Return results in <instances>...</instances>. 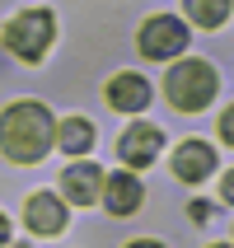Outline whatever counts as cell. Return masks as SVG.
<instances>
[{"mask_svg": "<svg viewBox=\"0 0 234 248\" xmlns=\"http://www.w3.org/2000/svg\"><path fill=\"white\" fill-rule=\"evenodd\" d=\"M220 136L234 140V112H225V117H220Z\"/></svg>", "mask_w": 234, "mask_h": 248, "instance_id": "cell-13", "label": "cell"}, {"mask_svg": "<svg viewBox=\"0 0 234 248\" xmlns=\"http://www.w3.org/2000/svg\"><path fill=\"white\" fill-rule=\"evenodd\" d=\"M108 103L117 112H140L145 103H150V84L140 80V75H112V84H108Z\"/></svg>", "mask_w": 234, "mask_h": 248, "instance_id": "cell-9", "label": "cell"}, {"mask_svg": "<svg viewBox=\"0 0 234 248\" xmlns=\"http://www.w3.org/2000/svg\"><path fill=\"white\" fill-rule=\"evenodd\" d=\"M140 183H136V173H112L108 183H103V202H108V211L112 216H131V211L140 206Z\"/></svg>", "mask_w": 234, "mask_h": 248, "instance_id": "cell-10", "label": "cell"}, {"mask_svg": "<svg viewBox=\"0 0 234 248\" xmlns=\"http://www.w3.org/2000/svg\"><path fill=\"white\" fill-rule=\"evenodd\" d=\"M126 248H164V244H155V239H136V244H126Z\"/></svg>", "mask_w": 234, "mask_h": 248, "instance_id": "cell-14", "label": "cell"}, {"mask_svg": "<svg viewBox=\"0 0 234 248\" xmlns=\"http://www.w3.org/2000/svg\"><path fill=\"white\" fill-rule=\"evenodd\" d=\"M0 244H10V220L0 216Z\"/></svg>", "mask_w": 234, "mask_h": 248, "instance_id": "cell-15", "label": "cell"}, {"mask_svg": "<svg viewBox=\"0 0 234 248\" xmlns=\"http://www.w3.org/2000/svg\"><path fill=\"white\" fill-rule=\"evenodd\" d=\"M52 33H56L52 10H24V14H14L10 24H5V47L19 61H38L47 52V42H52Z\"/></svg>", "mask_w": 234, "mask_h": 248, "instance_id": "cell-3", "label": "cell"}, {"mask_svg": "<svg viewBox=\"0 0 234 248\" xmlns=\"http://www.w3.org/2000/svg\"><path fill=\"white\" fill-rule=\"evenodd\" d=\"M159 145H164V136H159V126H131L122 136V145H117V155H122V164H150L155 155H159Z\"/></svg>", "mask_w": 234, "mask_h": 248, "instance_id": "cell-8", "label": "cell"}, {"mask_svg": "<svg viewBox=\"0 0 234 248\" xmlns=\"http://www.w3.org/2000/svg\"><path fill=\"white\" fill-rule=\"evenodd\" d=\"M98 183H103L98 164H70L66 173H61V192H66V202H75V206H89V202H98Z\"/></svg>", "mask_w": 234, "mask_h": 248, "instance_id": "cell-7", "label": "cell"}, {"mask_svg": "<svg viewBox=\"0 0 234 248\" xmlns=\"http://www.w3.org/2000/svg\"><path fill=\"white\" fill-rule=\"evenodd\" d=\"M164 94L178 112H202L211 103V94H216V70L206 61H178L164 75Z\"/></svg>", "mask_w": 234, "mask_h": 248, "instance_id": "cell-2", "label": "cell"}, {"mask_svg": "<svg viewBox=\"0 0 234 248\" xmlns=\"http://www.w3.org/2000/svg\"><path fill=\"white\" fill-rule=\"evenodd\" d=\"M187 14H192L202 28H220L230 19V0H187Z\"/></svg>", "mask_w": 234, "mask_h": 248, "instance_id": "cell-12", "label": "cell"}, {"mask_svg": "<svg viewBox=\"0 0 234 248\" xmlns=\"http://www.w3.org/2000/svg\"><path fill=\"white\" fill-rule=\"evenodd\" d=\"M140 52L150 61H169V56L187 52V28L178 19H169V14H155V19L140 24Z\"/></svg>", "mask_w": 234, "mask_h": 248, "instance_id": "cell-4", "label": "cell"}, {"mask_svg": "<svg viewBox=\"0 0 234 248\" xmlns=\"http://www.w3.org/2000/svg\"><path fill=\"white\" fill-rule=\"evenodd\" d=\"M52 131L56 122L42 103H10L0 112V150L14 164H38L52 145Z\"/></svg>", "mask_w": 234, "mask_h": 248, "instance_id": "cell-1", "label": "cell"}, {"mask_svg": "<svg viewBox=\"0 0 234 248\" xmlns=\"http://www.w3.org/2000/svg\"><path fill=\"white\" fill-rule=\"evenodd\" d=\"M14 248H24V244H14Z\"/></svg>", "mask_w": 234, "mask_h": 248, "instance_id": "cell-17", "label": "cell"}, {"mask_svg": "<svg viewBox=\"0 0 234 248\" xmlns=\"http://www.w3.org/2000/svg\"><path fill=\"white\" fill-rule=\"evenodd\" d=\"M24 220H28L33 234H61V230H66V206H61L52 192H33L28 206H24Z\"/></svg>", "mask_w": 234, "mask_h": 248, "instance_id": "cell-5", "label": "cell"}, {"mask_svg": "<svg viewBox=\"0 0 234 248\" xmlns=\"http://www.w3.org/2000/svg\"><path fill=\"white\" fill-rule=\"evenodd\" d=\"M52 140H61L66 155H84L89 145H94V126L84 122V117H66V122L52 131Z\"/></svg>", "mask_w": 234, "mask_h": 248, "instance_id": "cell-11", "label": "cell"}, {"mask_svg": "<svg viewBox=\"0 0 234 248\" xmlns=\"http://www.w3.org/2000/svg\"><path fill=\"white\" fill-rule=\"evenodd\" d=\"M216 169V150H211L206 140H183L178 150H173V173L183 183H202Z\"/></svg>", "mask_w": 234, "mask_h": 248, "instance_id": "cell-6", "label": "cell"}, {"mask_svg": "<svg viewBox=\"0 0 234 248\" xmlns=\"http://www.w3.org/2000/svg\"><path fill=\"white\" fill-rule=\"evenodd\" d=\"M216 248H230V244H216Z\"/></svg>", "mask_w": 234, "mask_h": 248, "instance_id": "cell-16", "label": "cell"}]
</instances>
